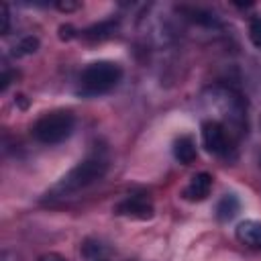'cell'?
Here are the masks:
<instances>
[{
	"label": "cell",
	"instance_id": "cell-12",
	"mask_svg": "<svg viewBox=\"0 0 261 261\" xmlns=\"http://www.w3.org/2000/svg\"><path fill=\"white\" fill-rule=\"evenodd\" d=\"M249 39H251V43L257 49H261V18H253L251 20V24H249Z\"/></svg>",
	"mask_w": 261,
	"mask_h": 261
},
{
	"label": "cell",
	"instance_id": "cell-9",
	"mask_svg": "<svg viewBox=\"0 0 261 261\" xmlns=\"http://www.w3.org/2000/svg\"><path fill=\"white\" fill-rule=\"evenodd\" d=\"M239 208H241L239 198L234 194H224L216 206V216H218V220H230L239 212Z\"/></svg>",
	"mask_w": 261,
	"mask_h": 261
},
{
	"label": "cell",
	"instance_id": "cell-10",
	"mask_svg": "<svg viewBox=\"0 0 261 261\" xmlns=\"http://www.w3.org/2000/svg\"><path fill=\"white\" fill-rule=\"evenodd\" d=\"M82 253L88 261H108V255L98 241H86L82 247Z\"/></svg>",
	"mask_w": 261,
	"mask_h": 261
},
{
	"label": "cell",
	"instance_id": "cell-5",
	"mask_svg": "<svg viewBox=\"0 0 261 261\" xmlns=\"http://www.w3.org/2000/svg\"><path fill=\"white\" fill-rule=\"evenodd\" d=\"M114 212L118 216H128V218H139V220H147L153 216V202L149 200L147 194H133L126 196L124 200H120L114 206Z\"/></svg>",
	"mask_w": 261,
	"mask_h": 261
},
{
	"label": "cell",
	"instance_id": "cell-4",
	"mask_svg": "<svg viewBox=\"0 0 261 261\" xmlns=\"http://www.w3.org/2000/svg\"><path fill=\"white\" fill-rule=\"evenodd\" d=\"M202 143L212 155H220V157H226L234 149L230 130L218 120L202 122Z\"/></svg>",
	"mask_w": 261,
	"mask_h": 261
},
{
	"label": "cell",
	"instance_id": "cell-2",
	"mask_svg": "<svg viewBox=\"0 0 261 261\" xmlns=\"http://www.w3.org/2000/svg\"><path fill=\"white\" fill-rule=\"evenodd\" d=\"M122 80V67L114 61H94L86 65L77 77V92L82 96H102L118 86Z\"/></svg>",
	"mask_w": 261,
	"mask_h": 261
},
{
	"label": "cell",
	"instance_id": "cell-15",
	"mask_svg": "<svg viewBox=\"0 0 261 261\" xmlns=\"http://www.w3.org/2000/svg\"><path fill=\"white\" fill-rule=\"evenodd\" d=\"M41 261H67V259L61 257V255H57V253H47V255L41 257Z\"/></svg>",
	"mask_w": 261,
	"mask_h": 261
},
{
	"label": "cell",
	"instance_id": "cell-13",
	"mask_svg": "<svg viewBox=\"0 0 261 261\" xmlns=\"http://www.w3.org/2000/svg\"><path fill=\"white\" fill-rule=\"evenodd\" d=\"M37 47H39V41L35 39V37H27V39H22L20 43H18V47H16V55H24V53H33V51H37Z\"/></svg>",
	"mask_w": 261,
	"mask_h": 261
},
{
	"label": "cell",
	"instance_id": "cell-7",
	"mask_svg": "<svg viewBox=\"0 0 261 261\" xmlns=\"http://www.w3.org/2000/svg\"><path fill=\"white\" fill-rule=\"evenodd\" d=\"M237 241L249 249H261V222L259 220H243L239 222L237 230Z\"/></svg>",
	"mask_w": 261,
	"mask_h": 261
},
{
	"label": "cell",
	"instance_id": "cell-11",
	"mask_svg": "<svg viewBox=\"0 0 261 261\" xmlns=\"http://www.w3.org/2000/svg\"><path fill=\"white\" fill-rule=\"evenodd\" d=\"M110 33H114V27H112V22H100V24H96V27H90L88 31H84V37L86 39H90V41H102V39H106V37H110Z\"/></svg>",
	"mask_w": 261,
	"mask_h": 261
},
{
	"label": "cell",
	"instance_id": "cell-8",
	"mask_svg": "<svg viewBox=\"0 0 261 261\" xmlns=\"http://www.w3.org/2000/svg\"><path fill=\"white\" fill-rule=\"evenodd\" d=\"M173 157H175L179 163H184V165L194 163V161H196V157H198V151H196V143H194V139H192V137H188V135L177 137V139L173 141Z\"/></svg>",
	"mask_w": 261,
	"mask_h": 261
},
{
	"label": "cell",
	"instance_id": "cell-6",
	"mask_svg": "<svg viewBox=\"0 0 261 261\" xmlns=\"http://www.w3.org/2000/svg\"><path fill=\"white\" fill-rule=\"evenodd\" d=\"M210 190H212V175L206 173V171H202V173H196L190 179V184L184 188L181 196L186 200H190V202H202V200L208 198Z\"/></svg>",
	"mask_w": 261,
	"mask_h": 261
},
{
	"label": "cell",
	"instance_id": "cell-3",
	"mask_svg": "<svg viewBox=\"0 0 261 261\" xmlns=\"http://www.w3.org/2000/svg\"><path fill=\"white\" fill-rule=\"evenodd\" d=\"M75 126V116L69 110H51L45 112L31 128L33 137L43 145H57L63 143Z\"/></svg>",
	"mask_w": 261,
	"mask_h": 261
},
{
	"label": "cell",
	"instance_id": "cell-14",
	"mask_svg": "<svg viewBox=\"0 0 261 261\" xmlns=\"http://www.w3.org/2000/svg\"><path fill=\"white\" fill-rule=\"evenodd\" d=\"M0 20H2L0 33H2V35H8V29H10V14H8V6H6V4H0Z\"/></svg>",
	"mask_w": 261,
	"mask_h": 261
},
{
	"label": "cell",
	"instance_id": "cell-1",
	"mask_svg": "<svg viewBox=\"0 0 261 261\" xmlns=\"http://www.w3.org/2000/svg\"><path fill=\"white\" fill-rule=\"evenodd\" d=\"M108 171V157L102 151H96L92 155H88L86 159H82L75 167H71L55 186L57 194H73L80 190L90 188L92 184L100 181Z\"/></svg>",
	"mask_w": 261,
	"mask_h": 261
}]
</instances>
